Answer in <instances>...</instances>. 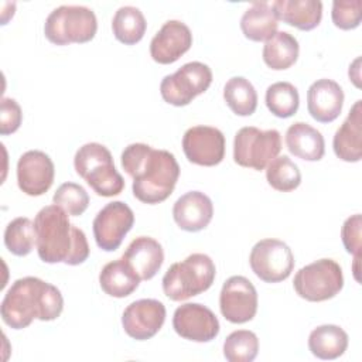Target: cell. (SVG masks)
I'll use <instances>...</instances> for the list:
<instances>
[{
    "instance_id": "obj_1",
    "label": "cell",
    "mask_w": 362,
    "mask_h": 362,
    "mask_svg": "<svg viewBox=\"0 0 362 362\" xmlns=\"http://www.w3.org/2000/svg\"><path fill=\"white\" fill-rule=\"evenodd\" d=\"M120 163L133 178V195L148 205L165 201L180 177V165L173 153L144 143H132L124 147Z\"/></svg>"
},
{
    "instance_id": "obj_2",
    "label": "cell",
    "mask_w": 362,
    "mask_h": 362,
    "mask_svg": "<svg viewBox=\"0 0 362 362\" xmlns=\"http://www.w3.org/2000/svg\"><path fill=\"white\" fill-rule=\"evenodd\" d=\"M37 253L45 263L78 266L89 256V245L82 229L71 223L69 215L52 204L38 211L34 219Z\"/></svg>"
},
{
    "instance_id": "obj_3",
    "label": "cell",
    "mask_w": 362,
    "mask_h": 362,
    "mask_svg": "<svg viewBox=\"0 0 362 362\" xmlns=\"http://www.w3.org/2000/svg\"><path fill=\"white\" fill-rule=\"evenodd\" d=\"M62 310L61 291L33 276L17 279L4 294L0 307L3 322L13 329L27 328L33 320H57Z\"/></svg>"
},
{
    "instance_id": "obj_4",
    "label": "cell",
    "mask_w": 362,
    "mask_h": 362,
    "mask_svg": "<svg viewBox=\"0 0 362 362\" xmlns=\"http://www.w3.org/2000/svg\"><path fill=\"white\" fill-rule=\"evenodd\" d=\"M215 274V263L208 255L192 253L168 267L161 281L163 291L173 301H184L206 291Z\"/></svg>"
},
{
    "instance_id": "obj_5",
    "label": "cell",
    "mask_w": 362,
    "mask_h": 362,
    "mask_svg": "<svg viewBox=\"0 0 362 362\" xmlns=\"http://www.w3.org/2000/svg\"><path fill=\"white\" fill-rule=\"evenodd\" d=\"M74 167L99 197H115L124 188V180L115 167L112 153L100 143L81 146L75 153Z\"/></svg>"
},
{
    "instance_id": "obj_6",
    "label": "cell",
    "mask_w": 362,
    "mask_h": 362,
    "mask_svg": "<svg viewBox=\"0 0 362 362\" xmlns=\"http://www.w3.org/2000/svg\"><path fill=\"white\" fill-rule=\"evenodd\" d=\"M96 31V16L85 6H59L44 23L45 38L55 45L88 42L93 40Z\"/></svg>"
},
{
    "instance_id": "obj_7",
    "label": "cell",
    "mask_w": 362,
    "mask_h": 362,
    "mask_svg": "<svg viewBox=\"0 0 362 362\" xmlns=\"http://www.w3.org/2000/svg\"><path fill=\"white\" fill-rule=\"evenodd\" d=\"M281 136L276 129L260 130L246 126L236 132L233 139V160L238 165L262 171L279 156Z\"/></svg>"
},
{
    "instance_id": "obj_8",
    "label": "cell",
    "mask_w": 362,
    "mask_h": 362,
    "mask_svg": "<svg viewBox=\"0 0 362 362\" xmlns=\"http://www.w3.org/2000/svg\"><path fill=\"white\" fill-rule=\"evenodd\" d=\"M293 287L307 301H327L335 297L344 287L342 269L332 259L315 260L296 273Z\"/></svg>"
},
{
    "instance_id": "obj_9",
    "label": "cell",
    "mask_w": 362,
    "mask_h": 362,
    "mask_svg": "<svg viewBox=\"0 0 362 362\" xmlns=\"http://www.w3.org/2000/svg\"><path fill=\"white\" fill-rule=\"evenodd\" d=\"M212 83L211 68L199 61L184 64L174 74L165 75L160 83L164 102L173 106H187Z\"/></svg>"
},
{
    "instance_id": "obj_10",
    "label": "cell",
    "mask_w": 362,
    "mask_h": 362,
    "mask_svg": "<svg viewBox=\"0 0 362 362\" xmlns=\"http://www.w3.org/2000/svg\"><path fill=\"white\" fill-rule=\"evenodd\" d=\"M252 272L264 283H280L294 269V256L287 243L279 239H262L250 252Z\"/></svg>"
},
{
    "instance_id": "obj_11",
    "label": "cell",
    "mask_w": 362,
    "mask_h": 362,
    "mask_svg": "<svg viewBox=\"0 0 362 362\" xmlns=\"http://www.w3.org/2000/svg\"><path fill=\"white\" fill-rule=\"evenodd\" d=\"M133 223L134 214L127 204L122 201L106 204L96 214L92 223L96 245L105 252L116 250L133 228Z\"/></svg>"
},
{
    "instance_id": "obj_12",
    "label": "cell",
    "mask_w": 362,
    "mask_h": 362,
    "mask_svg": "<svg viewBox=\"0 0 362 362\" xmlns=\"http://www.w3.org/2000/svg\"><path fill=\"white\" fill-rule=\"evenodd\" d=\"M221 314L232 324H245L257 313V291L243 276L229 277L219 294Z\"/></svg>"
},
{
    "instance_id": "obj_13",
    "label": "cell",
    "mask_w": 362,
    "mask_h": 362,
    "mask_svg": "<svg viewBox=\"0 0 362 362\" xmlns=\"http://www.w3.org/2000/svg\"><path fill=\"white\" fill-rule=\"evenodd\" d=\"M173 328L184 339L209 342L219 334V321L208 307L199 303H185L174 311Z\"/></svg>"
},
{
    "instance_id": "obj_14",
    "label": "cell",
    "mask_w": 362,
    "mask_h": 362,
    "mask_svg": "<svg viewBox=\"0 0 362 362\" xmlns=\"http://www.w3.org/2000/svg\"><path fill=\"white\" fill-rule=\"evenodd\" d=\"M182 150L189 163L214 167L225 157V136L212 126H194L184 133Z\"/></svg>"
},
{
    "instance_id": "obj_15",
    "label": "cell",
    "mask_w": 362,
    "mask_h": 362,
    "mask_svg": "<svg viewBox=\"0 0 362 362\" xmlns=\"http://www.w3.org/2000/svg\"><path fill=\"white\" fill-rule=\"evenodd\" d=\"M165 321V307L154 298H141L129 304L122 315L124 332L136 339L146 341L153 338Z\"/></svg>"
},
{
    "instance_id": "obj_16",
    "label": "cell",
    "mask_w": 362,
    "mask_h": 362,
    "mask_svg": "<svg viewBox=\"0 0 362 362\" xmlns=\"http://www.w3.org/2000/svg\"><path fill=\"white\" fill-rule=\"evenodd\" d=\"M54 175V163L41 150H28L17 161L18 188L30 197L44 195L51 188Z\"/></svg>"
},
{
    "instance_id": "obj_17",
    "label": "cell",
    "mask_w": 362,
    "mask_h": 362,
    "mask_svg": "<svg viewBox=\"0 0 362 362\" xmlns=\"http://www.w3.org/2000/svg\"><path fill=\"white\" fill-rule=\"evenodd\" d=\"M192 45V33L187 24L168 20L150 42L151 58L161 65L178 61Z\"/></svg>"
},
{
    "instance_id": "obj_18",
    "label": "cell",
    "mask_w": 362,
    "mask_h": 362,
    "mask_svg": "<svg viewBox=\"0 0 362 362\" xmlns=\"http://www.w3.org/2000/svg\"><path fill=\"white\" fill-rule=\"evenodd\" d=\"M344 106V90L332 79H318L307 90V109L310 116L320 123L334 122Z\"/></svg>"
},
{
    "instance_id": "obj_19",
    "label": "cell",
    "mask_w": 362,
    "mask_h": 362,
    "mask_svg": "<svg viewBox=\"0 0 362 362\" xmlns=\"http://www.w3.org/2000/svg\"><path fill=\"white\" fill-rule=\"evenodd\" d=\"M214 216V204L201 191H189L181 195L173 206V218L180 229L199 232L205 229Z\"/></svg>"
},
{
    "instance_id": "obj_20",
    "label": "cell",
    "mask_w": 362,
    "mask_h": 362,
    "mask_svg": "<svg viewBox=\"0 0 362 362\" xmlns=\"http://www.w3.org/2000/svg\"><path fill=\"white\" fill-rule=\"evenodd\" d=\"M332 148L335 156L346 163L362 158V100H356L346 119L334 134Z\"/></svg>"
},
{
    "instance_id": "obj_21",
    "label": "cell",
    "mask_w": 362,
    "mask_h": 362,
    "mask_svg": "<svg viewBox=\"0 0 362 362\" xmlns=\"http://www.w3.org/2000/svg\"><path fill=\"white\" fill-rule=\"evenodd\" d=\"M141 280L153 279L163 266V246L150 236H139L130 242L122 256Z\"/></svg>"
},
{
    "instance_id": "obj_22",
    "label": "cell",
    "mask_w": 362,
    "mask_h": 362,
    "mask_svg": "<svg viewBox=\"0 0 362 362\" xmlns=\"http://www.w3.org/2000/svg\"><path fill=\"white\" fill-rule=\"evenodd\" d=\"M272 7L279 20L301 31L314 30L322 18L320 0H277Z\"/></svg>"
},
{
    "instance_id": "obj_23",
    "label": "cell",
    "mask_w": 362,
    "mask_h": 362,
    "mask_svg": "<svg viewBox=\"0 0 362 362\" xmlns=\"http://www.w3.org/2000/svg\"><path fill=\"white\" fill-rule=\"evenodd\" d=\"M286 146L293 156L305 161H320L325 153L321 132L304 122H296L287 129Z\"/></svg>"
},
{
    "instance_id": "obj_24",
    "label": "cell",
    "mask_w": 362,
    "mask_h": 362,
    "mask_svg": "<svg viewBox=\"0 0 362 362\" xmlns=\"http://www.w3.org/2000/svg\"><path fill=\"white\" fill-rule=\"evenodd\" d=\"M140 281L139 274L123 257L106 263L99 274L100 288L107 296L116 298L130 296L139 287Z\"/></svg>"
},
{
    "instance_id": "obj_25",
    "label": "cell",
    "mask_w": 362,
    "mask_h": 362,
    "mask_svg": "<svg viewBox=\"0 0 362 362\" xmlns=\"http://www.w3.org/2000/svg\"><path fill=\"white\" fill-rule=\"evenodd\" d=\"M279 18L267 1L253 3L240 18V30L243 35L255 42L267 41L277 33Z\"/></svg>"
},
{
    "instance_id": "obj_26",
    "label": "cell",
    "mask_w": 362,
    "mask_h": 362,
    "mask_svg": "<svg viewBox=\"0 0 362 362\" xmlns=\"http://www.w3.org/2000/svg\"><path fill=\"white\" fill-rule=\"evenodd\" d=\"M348 334L338 325L325 324L314 328L308 337L311 354L320 359H337L348 348Z\"/></svg>"
},
{
    "instance_id": "obj_27",
    "label": "cell",
    "mask_w": 362,
    "mask_h": 362,
    "mask_svg": "<svg viewBox=\"0 0 362 362\" xmlns=\"http://www.w3.org/2000/svg\"><path fill=\"white\" fill-rule=\"evenodd\" d=\"M298 41L287 31H277L273 37L264 41L263 61L274 71H284L296 64L298 58Z\"/></svg>"
},
{
    "instance_id": "obj_28",
    "label": "cell",
    "mask_w": 362,
    "mask_h": 362,
    "mask_svg": "<svg viewBox=\"0 0 362 362\" xmlns=\"http://www.w3.org/2000/svg\"><path fill=\"white\" fill-rule=\"evenodd\" d=\"M147 28L143 13L133 6L120 7L112 20V31L117 41L124 45H134L144 37Z\"/></svg>"
},
{
    "instance_id": "obj_29",
    "label": "cell",
    "mask_w": 362,
    "mask_h": 362,
    "mask_svg": "<svg viewBox=\"0 0 362 362\" xmlns=\"http://www.w3.org/2000/svg\"><path fill=\"white\" fill-rule=\"evenodd\" d=\"M223 99L238 116H250L257 107V92L252 82L243 76H233L225 83Z\"/></svg>"
},
{
    "instance_id": "obj_30",
    "label": "cell",
    "mask_w": 362,
    "mask_h": 362,
    "mask_svg": "<svg viewBox=\"0 0 362 362\" xmlns=\"http://www.w3.org/2000/svg\"><path fill=\"white\" fill-rule=\"evenodd\" d=\"M37 243L35 226L31 219L18 216L8 222L4 229V245L14 256H27Z\"/></svg>"
},
{
    "instance_id": "obj_31",
    "label": "cell",
    "mask_w": 362,
    "mask_h": 362,
    "mask_svg": "<svg viewBox=\"0 0 362 362\" xmlns=\"http://www.w3.org/2000/svg\"><path fill=\"white\" fill-rule=\"evenodd\" d=\"M266 106L280 119H287L296 115L300 106L297 88L290 82H276L266 89Z\"/></svg>"
},
{
    "instance_id": "obj_32",
    "label": "cell",
    "mask_w": 362,
    "mask_h": 362,
    "mask_svg": "<svg viewBox=\"0 0 362 362\" xmlns=\"http://www.w3.org/2000/svg\"><path fill=\"white\" fill-rule=\"evenodd\" d=\"M266 180L276 191L290 192L301 184V173L287 156H277L266 167Z\"/></svg>"
},
{
    "instance_id": "obj_33",
    "label": "cell",
    "mask_w": 362,
    "mask_h": 362,
    "mask_svg": "<svg viewBox=\"0 0 362 362\" xmlns=\"http://www.w3.org/2000/svg\"><path fill=\"white\" fill-rule=\"evenodd\" d=\"M259 352L257 335L249 329L230 332L223 342V356L229 362H252Z\"/></svg>"
},
{
    "instance_id": "obj_34",
    "label": "cell",
    "mask_w": 362,
    "mask_h": 362,
    "mask_svg": "<svg viewBox=\"0 0 362 362\" xmlns=\"http://www.w3.org/2000/svg\"><path fill=\"white\" fill-rule=\"evenodd\" d=\"M52 202L61 206L69 216H79L89 205V195L82 185L76 182H64L57 188Z\"/></svg>"
},
{
    "instance_id": "obj_35",
    "label": "cell",
    "mask_w": 362,
    "mask_h": 362,
    "mask_svg": "<svg viewBox=\"0 0 362 362\" xmlns=\"http://www.w3.org/2000/svg\"><path fill=\"white\" fill-rule=\"evenodd\" d=\"M361 0H335L332 3L331 18L335 27L341 30H354L361 24Z\"/></svg>"
},
{
    "instance_id": "obj_36",
    "label": "cell",
    "mask_w": 362,
    "mask_h": 362,
    "mask_svg": "<svg viewBox=\"0 0 362 362\" xmlns=\"http://www.w3.org/2000/svg\"><path fill=\"white\" fill-rule=\"evenodd\" d=\"M23 120L20 105L11 98H3L0 105V134L7 136L18 130Z\"/></svg>"
},
{
    "instance_id": "obj_37",
    "label": "cell",
    "mask_w": 362,
    "mask_h": 362,
    "mask_svg": "<svg viewBox=\"0 0 362 362\" xmlns=\"http://www.w3.org/2000/svg\"><path fill=\"white\" fill-rule=\"evenodd\" d=\"M361 228H362V218L361 214H355L349 216L341 229V239L344 247L348 253L354 255L355 257H361Z\"/></svg>"
}]
</instances>
